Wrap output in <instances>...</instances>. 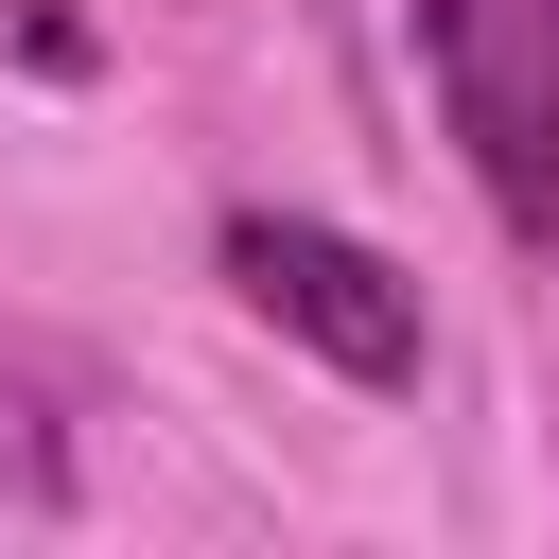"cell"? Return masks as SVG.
I'll use <instances>...</instances> for the list:
<instances>
[{
  "label": "cell",
  "mask_w": 559,
  "mask_h": 559,
  "mask_svg": "<svg viewBox=\"0 0 559 559\" xmlns=\"http://www.w3.org/2000/svg\"><path fill=\"white\" fill-rule=\"evenodd\" d=\"M437 105L524 245H559V0H419Z\"/></svg>",
  "instance_id": "6da1fadb"
},
{
  "label": "cell",
  "mask_w": 559,
  "mask_h": 559,
  "mask_svg": "<svg viewBox=\"0 0 559 559\" xmlns=\"http://www.w3.org/2000/svg\"><path fill=\"white\" fill-rule=\"evenodd\" d=\"M227 280H245V314L297 332L314 367L419 384V280H402L384 245H349V227H314V210H227Z\"/></svg>",
  "instance_id": "7a4b0ae2"
}]
</instances>
